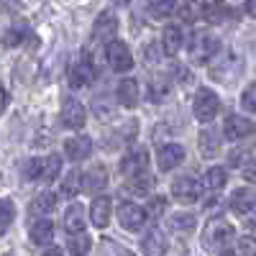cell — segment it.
Masks as SVG:
<instances>
[{
	"mask_svg": "<svg viewBox=\"0 0 256 256\" xmlns=\"http://www.w3.org/2000/svg\"><path fill=\"white\" fill-rule=\"evenodd\" d=\"M244 177H246L248 182H256V159H254L251 164L244 166Z\"/></svg>",
	"mask_w": 256,
	"mask_h": 256,
	"instance_id": "cell-43",
	"label": "cell"
},
{
	"mask_svg": "<svg viewBox=\"0 0 256 256\" xmlns=\"http://www.w3.org/2000/svg\"><path fill=\"white\" fill-rule=\"evenodd\" d=\"M205 8H208V3H202V0H187V3L180 8L182 24H195L198 18L205 16Z\"/></svg>",
	"mask_w": 256,
	"mask_h": 256,
	"instance_id": "cell-23",
	"label": "cell"
},
{
	"mask_svg": "<svg viewBox=\"0 0 256 256\" xmlns=\"http://www.w3.org/2000/svg\"><path fill=\"white\" fill-rule=\"evenodd\" d=\"M80 190H84V174H80V169H72V172L62 180V195L74 198Z\"/></svg>",
	"mask_w": 256,
	"mask_h": 256,
	"instance_id": "cell-24",
	"label": "cell"
},
{
	"mask_svg": "<svg viewBox=\"0 0 256 256\" xmlns=\"http://www.w3.org/2000/svg\"><path fill=\"white\" fill-rule=\"evenodd\" d=\"M244 8H246V13H248L251 18H256V0H246Z\"/></svg>",
	"mask_w": 256,
	"mask_h": 256,
	"instance_id": "cell-44",
	"label": "cell"
},
{
	"mask_svg": "<svg viewBox=\"0 0 256 256\" xmlns=\"http://www.w3.org/2000/svg\"><path fill=\"white\" fill-rule=\"evenodd\" d=\"M238 248H241V256H256V238H251V236L241 238Z\"/></svg>",
	"mask_w": 256,
	"mask_h": 256,
	"instance_id": "cell-39",
	"label": "cell"
},
{
	"mask_svg": "<svg viewBox=\"0 0 256 256\" xmlns=\"http://www.w3.org/2000/svg\"><path fill=\"white\" fill-rule=\"evenodd\" d=\"M174 6H177V0H148V13L154 18H166V16H172Z\"/></svg>",
	"mask_w": 256,
	"mask_h": 256,
	"instance_id": "cell-33",
	"label": "cell"
},
{
	"mask_svg": "<svg viewBox=\"0 0 256 256\" xmlns=\"http://www.w3.org/2000/svg\"><path fill=\"white\" fill-rule=\"evenodd\" d=\"M110 210H113L110 198L98 195V198L92 200V205H90V220H92L98 228H105V226L110 223Z\"/></svg>",
	"mask_w": 256,
	"mask_h": 256,
	"instance_id": "cell-17",
	"label": "cell"
},
{
	"mask_svg": "<svg viewBox=\"0 0 256 256\" xmlns=\"http://www.w3.org/2000/svg\"><path fill=\"white\" fill-rule=\"evenodd\" d=\"M184 159V148L180 144H166V146H159V154H156V164L162 172H169L174 169L177 164H182Z\"/></svg>",
	"mask_w": 256,
	"mask_h": 256,
	"instance_id": "cell-10",
	"label": "cell"
},
{
	"mask_svg": "<svg viewBox=\"0 0 256 256\" xmlns=\"http://www.w3.org/2000/svg\"><path fill=\"white\" fill-rule=\"evenodd\" d=\"M205 16L212 20V24H223V20H228V18L233 16V10H230L228 6H223V3H208Z\"/></svg>",
	"mask_w": 256,
	"mask_h": 256,
	"instance_id": "cell-34",
	"label": "cell"
},
{
	"mask_svg": "<svg viewBox=\"0 0 256 256\" xmlns=\"http://www.w3.org/2000/svg\"><path fill=\"white\" fill-rule=\"evenodd\" d=\"M164 210H166V200L164 198H152L148 205H146V212H148V216H154V218H159Z\"/></svg>",
	"mask_w": 256,
	"mask_h": 256,
	"instance_id": "cell-38",
	"label": "cell"
},
{
	"mask_svg": "<svg viewBox=\"0 0 256 256\" xmlns=\"http://www.w3.org/2000/svg\"><path fill=\"white\" fill-rule=\"evenodd\" d=\"M241 105H244V110L256 113V82H251L248 88L244 90V95H241Z\"/></svg>",
	"mask_w": 256,
	"mask_h": 256,
	"instance_id": "cell-37",
	"label": "cell"
},
{
	"mask_svg": "<svg viewBox=\"0 0 256 256\" xmlns=\"http://www.w3.org/2000/svg\"><path fill=\"white\" fill-rule=\"evenodd\" d=\"M174 74H177V80H180L182 84H190V82H192V74H190V70H184V67H174Z\"/></svg>",
	"mask_w": 256,
	"mask_h": 256,
	"instance_id": "cell-42",
	"label": "cell"
},
{
	"mask_svg": "<svg viewBox=\"0 0 256 256\" xmlns=\"http://www.w3.org/2000/svg\"><path fill=\"white\" fill-rule=\"evenodd\" d=\"M241 70H244V62L236 54H226L218 67L210 70V77L216 80V82H233V80L241 74Z\"/></svg>",
	"mask_w": 256,
	"mask_h": 256,
	"instance_id": "cell-7",
	"label": "cell"
},
{
	"mask_svg": "<svg viewBox=\"0 0 256 256\" xmlns=\"http://www.w3.org/2000/svg\"><path fill=\"white\" fill-rule=\"evenodd\" d=\"M64 154H67V159H72V162L88 159V156L92 154V138H90V136L67 138V144H64Z\"/></svg>",
	"mask_w": 256,
	"mask_h": 256,
	"instance_id": "cell-13",
	"label": "cell"
},
{
	"mask_svg": "<svg viewBox=\"0 0 256 256\" xmlns=\"http://www.w3.org/2000/svg\"><path fill=\"white\" fill-rule=\"evenodd\" d=\"M218 108H220V100H218V95L212 92L210 88H202V90H198V95H195V105H192V110H195V118H198L200 123H210L212 118L218 116Z\"/></svg>",
	"mask_w": 256,
	"mask_h": 256,
	"instance_id": "cell-3",
	"label": "cell"
},
{
	"mask_svg": "<svg viewBox=\"0 0 256 256\" xmlns=\"http://www.w3.org/2000/svg\"><path fill=\"white\" fill-rule=\"evenodd\" d=\"M95 80V67L88 59H80L74 67L70 70V88H88V84Z\"/></svg>",
	"mask_w": 256,
	"mask_h": 256,
	"instance_id": "cell-15",
	"label": "cell"
},
{
	"mask_svg": "<svg viewBox=\"0 0 256 256\" xmlns=\"http://www.w3.org/2000/svg\"><path fill=\"white\" fill-rule=\"evenodd\" d=\"M220 49V41L212 36V34H195L190 38V59L195 64H205L212 56L218 54Z\"/></svg>",
	"mask_w": 256,
	"mask_h": 256,
	"instance_id": "cell-1",
	"label": "cell"
},
{
	"mask_svg": "<svg viewBox=\"0 0 256 256\" xmlns=\"http://www.w3.org/2000/svg\"><path fill=\"white\" fill-rule=\"evenodd\" d=\"M116 31H118V18L110 13V10H105V13H100L98 18H95V26H92V36L95 38H100V41H113V36H116Z\"/></svg>",
	"mask_w": 256,
	"mask_h": 256,
	"instance_id": "cell-11",
	"label": "cell"
},
{
	"mask_svg": "<svg viewBox=\"0 0 256 256\" xmlns=\"http://www.w3.org/2000/svg\"><path fill=\"white\" fill-rule=\"evenodd\" d=\"M144 256H166V238L159 228H152L141 241Z\"/></svg>",
	"mask_w": 256,
	"mask_h": 256,
	"instance_id": "cell-16",
	"label": "cell"
},
{
	"mask_svg": "<svg viewBox=\"0 0 256 256\" xmlns=\"http://www.w3.org/2000/svg\"><path fill=\"white\" fill-rule=\"evenodd\" d=\"M108 184V172H105V166H92L88 174H84V190L88 192H98Z\"/></svg>",
	"mask_w": 256,
	"mask_h": 256,
	"instance_id": "cell-26",
	"label": "cell"
},
{
	"mask_svg": "<svg viewBox=\"0 0 256 256\" xmlns=\"http://www.w3.org/2000/svg\"><path fill=\"white\" fill-rule=\"evenodd\" d=\"M254 208H256V192L251 187H238L230 195V210L236 216H248Z\"/></svg>",
	"mask_w": 256,
	"mask_h": 256,
	"instance_id": "cell-12",
	"label": "cell"
},
{
	"mask_svg": "<svg viewBox=\"0 0 256 256\" xmlns=\"http://www.w3.org/2000/svg\"><path fill=\"white\" fill-rule=\"evenodd\" d=\"M220 148V138L216 131H202L200 134V154L202 156H216Z\"/></svg>",
	"mask_w": 256,
	"mask_h": 256,
	"instance_id": "cell-27",
	"label": "cell"
},
{
	"mask_svg": "<svg viewBox=\"0 0 256 256\" xmlns=\"http://www.w3.org/2000/svg\"><path fill=\"white\" fill-rule=\"evenodd\" d=\"M10 223H13V202L3 200V220H0V226H3V230H8Z\"/></svg>",
	"mask_w": 256,
	"mask_h": 256,
	"instance_id": "cell-40",
	"label": "cell"
},
{
	"mask_svg": "<svg viewBox=\"0 0 256 256\" xmlns=\"http://www.w3.org/2000/svg\"><path fill=\"white\" fill-rule=\"evenodd\" d=\"M254 134V123L248 118H241V116H228L226 123H223V136L228 141H238V138H246Z\"/></svg>",
	"mask_w": 256,
	"mask_h": 256,
	"instance_id": "cell-9",
	"label": "cell"
},
{
	"mask_svg": "<svg viewBox=\"0 0 256 256\" xmlns=\"http://www.w3.org/2000/svg\"><path fill=\"white\" fill-rule=\"evenodd\" d=\"M184 44V34H182V26H166L164 34H162V46L169 56H174Z\"/></svg>",
	"mask_w": 256,
	"mask_h": 256,
	"instance_id": "cell-21",
	"label": "cell"
},
{
	"mask_svg": "<svg viewBox=\"0 0 256 256\" xmlns=\"http://www.w3.org/2000/svg\"><path fill=\"white\" fill-rule=\"evenodd\" d=\"M116 95H118V102L123 105V108H136V105H138V82L134 77L120 80Z\"/></svg>",
	"mask_w": 256,
	"mask_h": 256,
	"instance_id": "cell-18",
	"label": "cell"
},
{
	"mask_svg": "<svg viewBox=\"0 0 256 256\" xmlns=\"http://www.w3.org/2000/svg\"><path fill=\"white\" fill-rule=\"evenodd\" d=\"M152 187H154V180H152V174H148V172H141V174L128 177V190L136 192V195H146Z\"/></svg>",
	"mask_w": 256,
	"mask_h": 256,
	"instance_id": "cell-29",
	"label": "cell"
},
{
	"mask_svg": "<svg viewBox=\"0 0 256 256\" xmlns=\"http://www.w3.org/2000/svg\"><path fill=\"white\" fill-rule=\"evenodd\" d=\"M220 256H236V254H233V251H223Z\"/></svg>",
	"mask_w": 256,
	"mask_h": 256,
	"instance_id": "cell-46",
	"label": "cell"
},
{
	"mask_svg": "<svg viewBox=\"0 0 256 256\" xmlns=\"http://www.w3.org/2000/svg\"><path fill=\"white\" fill-rule=\"evenodd\" d=\"M59 172H62V159H59L56 154L46 156V172H44V182H54V180L59 177Z\"/></svg>",
	"mask_w": 256,
	"mask_h": 256,
	"instance_id": "cell-36",
	"label": "cell"
},
{
	"mask_svg": "<svg viewBox=\"0 0 256 256\" xmlns=\"http://www.w3.org/2000/svg\"><path fill=\"white\" fill-rule=\"evenodd\" d=\"M56 208V195L54 192H41V195H36L31 200V212L34 216H46V212H52Z\"/></svg>",
	"mask_w": 256,
	"mask_h": 256,
	"instance_id": "cell-25",
	"label": "cell"
},
{
	"mask_svg": "<svg viewBox=\"0 0 256 256\" xmlns=\"http://www.w3.org/2000/svg\"><path fill=\"white\" fill-rule=\"evenodd\" d=\"M172 195H174V200H180V202H184V205L198 202V198H200V184H198L195 177H190V174L177 177V180L172 182Z\"/></svg>",
	"mask_w": 256,
	"mask_h": 256,
	"instance_id": "cell-6",
	"label": "cell"
},
{
	"mask_svg": "<svg viewBox=\"0 0 256 256\" xmlns=\"http://www.w3.org/2000/svg\"><path fill=\"white\" fill-rule=\"evenodd\" d=\"M226 182H228V172H226L223 166H210L208 172H205V177H202V187L210 190V192L223 190Z\"/></svg>",
	"mask_w": 256,
	"mask_h": 256,
	"instance_id": "cell-22",
	"label": "cell"
},
{
	"mask_svg": "<svg viewBox=\"0 0 256 256\" xmlns=\"http://www.w3.org/2000/svg\"><path fill=\"white\" fill-rule=\"evenodd\" d=\"M90 246H92V238L88 233H77V236L70 238V254L72 256H88Z\"/></svg>",
	"mask_w": 256,
	"mask_h": 256,
	"instance_id": "cell-31",
	"label": "cell"
},
{
	"mask_svg": "<svg viewBox=\"0 0 256 256\" xmlns=\"http://www.w3.org/2000/svg\"><path fill=\"white\" fill-rule=\"evenodd\" d=\"M44 172H46V159H28L24 164V177L31 182L44 180Z\"/></svg>",
	"mask_w": 256,
	"mask_h": 256,
	"instance_id": "cell-30",
	"label": "cell"
},
{
	"mask_svg": "<svg viewBox=\"0 0 256 256\" xmlns=\"http://www.w3.org/2000/svg\"><path fill=\"white\" fill-rule=\"evenodd\" d=\"M88 120V110L77 98H67L62 102V123L67 128H82Z\"/></svg>",
	"mask_w": 256,
	"mask_h": 256,
	"instance_id": "cell-8",
	"label": "cell"
},
{
	"mask_svg": "<svg viewBox=\"0 0 256 256\" xmlns=\"http://www.w3.org/2000/svg\"><path fill=\"white\" fill-rule=\"evenodd\" d=\"M105 56H108L110 70H116V72H128V70L134 67L131 49H128L123 41H110L108 49H105Z\"/></svg>",
	"mask_w": 256,
	"mask_h": 256,
	"instance_id": "cell-4",
	"label": "cell"
},
{
	"mask_svg": "<svg viewBox=\"0 0 256 256\" xmlns=\"http://www.w3.org/2000/svg\"><path fill=\"white\" fill-rule=\"evenodd\" d=\"M246 156H248V148H236V152H230L228 164H230V166H241V164L246 162Z\"/></svg>",
	"mask_w": 256,
	"mask_h": 256,
	"instance_id": "cell-41",
	"label": "cell"
},
{
	"mask_svg": "<svg viewBox=\"0 0 256 256\" xmlns=\"http://www.w3.org/2000/svg\"><path fill=\"white\" fill-rule=\"evenodd\" d=\"M148 212L144 208H138L136 202H120L118 208V220L126 230H141V226L146 223Z\"/></svg>",
	"mask_w": 256,
	"mask_h": 256,
	"instance_id": "cell-5",
	"label": "cell"
},
{
	"mask_svg": "<svg viewBox=\"0 0 256 256\" xmlns=\"http://www.w3.org/2000/svg\"><path fill=\"white\" fill-rule=\"evenodd\" d=\"M230 238H233V226L228 220H223V218H212L205 226V230H202V241H205V246L210 251L223 248Z\"/></svg>",
	"mask_w": 256,
	"mask_h": 256,
	"instance_id": "cell-2",
	"label": "cell"
},
{
	"mask_svg": "<svg viewBox=\"0 0 256 256\" xmlns=\"http://www.w3.org/2000/svg\"><path fill=\"white\" fill-rule=\"evenodd\" d=\"M146 164H148V152H146V148H134L128 156H123L120 172H123L126 177H134V174L146 172Z\"/></svg>",
	"mask_w": 256,
	"mask_h": 256,
	"instance_id": "cell-14",
	"label": "cell"
},
{
	"mask_svg": "<svg viewBox=\"0 0 256 256\" xmlns=\"http://www.w3.org/2000/svg\"><path fill=\"white\" fill-rule=\"evenodd\" d=\"M169 226H172L174 233H192L195 226H198V220H195V216H190V212H177V216H172Z\"/></svg>",
	"mask_w": 256,
	"mask_h": 256,
	"instance_id": "cell-28",
	"label": "cell"
},
{
	"mask_svg": "<svg viewBox=\"0 0 256 256\" xmlns=\"http://www.w3.org/2000/svg\"><path fill=\"white\" fill-rule=\"evenodd\" d=\"M28 36H34L31 28H26V26H13V28L6 34V44H8V46H13V44H24Z\"/></svg>",
	"mask_w": 256,
	"mask_h": 256,
	"instance_id": "cell-35",
	"label": "cell"
},
{
	"mask_svg": "<svg viewBox=\"0 0 256 256\" xmlns=\"http://www.w3.org/2000/svg\"><path fill=\"white\" fill-rule=\"evenodd\" d=\"M44 256H62V251L59 248H49V251H44Z\"/></svg>",
	"mask_w": 256,
	"mask_h": 256,
	"instance_id": "cell-45",
	"label": "cell"
},
{
	"mask_svg": "<svg viewBox=\"0 0 256 256\" xmlns=\"http://www.w3.org/2000/svg\"><path fill=\"white\" fill-rule=\"evenodd\" d=\"M28 236H31V241H34L36 246L52 244V238H54V226H52V220H46V218L34 220V223L28 226Z\"/></svg>",
	"mask_w": 256,
	"mask_h": 256,
	"instance_id": "cell-19",
	"label": "cell"
},
{
	"mask_svg": "<svg viewBox=\"0 0 256 256\" xmlns=\"http://www.w3.org/2000/svg\"><path fill=\"white\" fill-rule=\"evenodd\" d=\"M166 95H169V80L154 77L152 84H148V98H152L154 102H162V100H166Z\"/></svg>",
	"mask_w": 256,
	"mask_h": 256,
	"instance_id": "cell-32",
	"label": "cell"
},
{
	"mask_svg": "<svg viewBox=\"0 0 256 256\" xmlns=\"http://www.w3.org/2000/svg\"><path fill=\"white\" fill-rule=\"evenodd\" d=\"M64 228H67V233H72V236L84 233V208L80 202L67 208V212H64Z\"/></svg>",
	"mask_w": 256,
	"mask_h": 256,
	"instance_id": "cell-20",
	"label": "cell"
}]
</instances>
